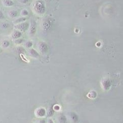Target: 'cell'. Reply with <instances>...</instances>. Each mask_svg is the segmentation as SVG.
<instances>
[{
	"label": "cell",
	"instance_id": "cell-7",
	"mask_svg": "<svg viewBox=\"0 0 123 123\" xmlns=\"http://www.w3.org/2000/svg\"><path fill=\"white\" fill-rule=\"evenodd\" d=\"M22 36V33L21 31L18 30H15L12 34V37L14 40H17L20 39V37Z\"/></svg>",
	"mask_w": 123,
	"mask_h": 123
},
{
	"label": "cell",
	"instance_id": "cell-9",
	"mask_svg": "<svg viewBox=\"0 0 123 123\" xmlns=\"http://www.w3.org/2000/svg\"><path fill=\"white\" fill-rule=\"evenodd\" d=\"M69 116H70V119L71 122L73 123H77L78 121V116L75 112H71L70 115H69Z\"/></svg>",
	"mask_w": 123,
	"mask_h": 123
},
{
	"label": "cell",
	"instance_id": "cell-25",
	"mask_svg": "<svg viewBox=\"0 0 123 123\" xmlns=\"http://www.w3.org/2000/svg\"><path fill=\"white\" fill-rule=\"evenodd\" d=\"M40 123H46V121L44 119H42L40 121Z\"/></svg>",
	"mask_w": 123,
	"mask_h": 123
},
{
	"label": "cell",
	"instance_id": "cell-19",
	"mask_svg": "<svg viewBox=\"0 0 123 123\" xmlns=\"http://www.w3.org/2000/svg\"><path fill=\"white\" fill-rule=\"evenodd\" d=\"M28 15V12L26 9H24V10H22L21 12V15L22 17H26Z\"/></svg>",
	"mask_w": 123,
	"mask_h": 123
},
{
	"label": "cell",
	"instance_id": "cell-17",
	"mask_svg": "<svg viewBox=\"0 0 123 123\" xmlns=\"http://www.w3.org/2000/svg\"><path fill=\"white\" fill-rule=\"evenodd\" d=\"M10 46V42L7 40H4L2 42V47L3 48H7Z\"/></svg>",
	"mask_w": 123,
	"mask_h": 123
},
{
	"label": "cell",
	"instance_id": "cell-15",
	"mask_svg": "<svg viewBox=\"0 0 123 123\" xmlns=\"http://www.w3.org/2000/svg\"><path fill=\"white\" fill-rule=\"evenodd\" d=\"M42 26H43V30H48L50 26V22L48 20H45L43 22V24H42Z\"/></svg>",
	"mask_w": 123,
	"mask_h": 123
},
{
	"label": "cell",
	"instance_id": "cell-5",
	"mask_svg": "<svg viewBox=\"0 0 123 123\" xmlns=\"http://www.w3.org/2000/svg\"><path fill=\"white\" fill-rule=\"evenodd\" d=\"M37 32V24L36 22L33 20L31 21L29 28V33L31 36H33Z\"/></svg>",
	"mask_w": 123,
	"mask_h": 123
},
{
	"label": "cell",
	"instance_id": "cell-14",
	"mask_svg": "<svg viewBox=\"0 0 123 123\" xmlns=\"http://www.w3.org/2000/svg\"><path fill=\"white\" fill-rule=\"evenodd\" d=\"M58 122L59 123H67V118L65 116L63 115L60 116L58 118Z\"/></svg>",
	"mask_w": 123,
	"mask_h": 123
},
{
	"label": "cell",
	"instance_id": "cell-3",
	"mask_svg": "<svg viewBox=\"0 0 123 123\" xmlns=\"http://www.w3.org/2000/svg\"><path fill=\"white\" fill-rule=\"evenodd\" d=\"M37 48H38L40 52L43 54H46L48 52V46L45 42H43V41H41V42H39L38 44H37Z\"/></svg>",
	"mask_w": 123,
	"mask_h": 123
},
{
	"label": "cell",
	"instance_id": "cell-22",
	"mask_svg": "<svg viewBox=\"0 0 123 123\" xmlns=\"http://www.w3.org/2000/svg\"><path fill=\"white\" fill-rule=\"evenodd\" d=\"M4 18V15L3 14L2 11L0 10V19H3Z\"/></svg>",
	"mask_w": 123,
	"mask_h": 123
},
{
	"label": "cell",
	"instance_id": "cell-21",
	"mask_svg": "<svg viewBox=\"0 0 123 123\" xmlns=\"http://www.w3.org/2000/svg\"><path fill=\"white\" fill-rule=\"evenodd\" d=\"M24 40L23 39H17V40H15V43L16 44H21L23 42Z\"/></svg>",
	"mask_w": 123,
	"mask_h": 123
},
{
	"label": "cell",
	"instance_id": "cell-12",
	"mask_svg": "<svg viewBox=\"0 0 123 123\" xmlns=\"http://www.w3.org/2000/svg\"><path fill=\"white\" fill-rule=\"evenodd\" d=\"M3 4L6 7H11L14 5V3L12 0H3Z\"/></svg>",
	"mask_w": 123,
	"mask_h": 123
},
{
	"label": "cell",
	"instance_id": "cell-13",
	"mask_svg": "<svg viewBox=\"0 0 123 123\" xmlns=\"http://www.w3.org/2000/svg\"><path fill=\"white\" fill-rule=\"evenodd\" d=\"M8 15L9 17L12 18H16L18 16V12L14 10H10L8 12Z\"/></svg>",
	"mask_w": 123,
	"mask_h": 123
},
{
	"label": "cell",
	"instance_id": "cell-16",
	"mask_svg": "<svg viewBox=\"0 0 123 123\" xmlns=\"http://www.w3.org/2000/svg\"><path fill=\"white\" fill-rule=\"evenodd\" d=\"M54 109H53V108L51 107V108H50L48 109V111L47 112V113L46 115H47V116H48V117H50V116H52L53 115H54Z\"/></svg>",
	"mask_w": 123,
	"mask_h": 123
},
{
	"label": "cell",
	"instance_id": "cell-11",
	"mask_svg": "<svg viewBox=\"0 0 123 123\" xmlns=\"http://www.w3.org/2000/svg\"><path fill=\"white\" fill-rule=\"evenodd\" d=\"M87 97L90 99H95L97 97V93L95 91H91L87 94Z\"/></svg>",
	"mask_w": 123,
	"mask_h": 123
},
{
	"label": "cell",
	"instance_id": "cell-1",
	"mask_svg": "<svg viewBox=\"0 0 123 123\" xmlns=\"http://www.w3.org/2000/svg\"><path fill=\"white\" fill-rule=\"evenodd\" d=\"M34 11L37 14H43L45 12L44 3L42 0H37L33 5Z\"/></svg>",
	"mask_w": 123,
	"mask_h": 123
},
{
	"label": "cell",
	"instance_id": "cell-8",
	"mask_svg": "<svg viewBox=\"0 0 123 123\" xmlns=\"http://www.w3.org/2000/svg\"><path fill=\"white\" fill-rule=\"evenodd\" d=\"M29 54L31 57H32L34 58H37L39 57L40 54L35 49L33 48H31L29 51Z\"/></svg>",
	"mask_w": 123,
	"mask_h": 123
},
{
	"label": "cell",
	"instance_id": "cell-18",
	"mask_svg": "<svg viewBox=\"0 0 123 123\" xmlns=\"http://www.w3.org/2000/svg\"><path fill=\"white\" fill-rule=\"evenodd\" d=\"M1 28L3 30H6L9 27H10V24L6 22H3L1 23Z\"/></svg>",
	"mask_w": 123,
	"mask_h": 123
},
{
	"label": "cell",
	"instance_id": "cell-2",
	"mask_svg": "<svg viewBox=\"0 0 123 123\" xmlns=\"http://www.w3.org/2000/svg\"><path fill=\"white\" fill-rule=\"evenodd\" d=\"M30 24L28 22H23L19 24H15L14 28L15 30H18L21 32H26L30 28Z\"/></svg>",
	"mask_w": 123,
	"mask_h": 123
},
{
	"label": "cell",
	"instance_id": "cell-23",
	"mask_svg": "<svg viewBox=\"0 0 123 123\" xmlns=\"http://www.w3.org/2000/svg\"><path fill=\"white\" fill-rule=\"evenodd\" d=\"M20 2L22 4H26L28 2V0H20Z\"/></svg>",
	"mask_w": 123,
	"mask_h": 123
},
{
	"label": "cell",
	"instance_id": "cell-20",
	"mask_svg": "<svg viewBox=\"0 0 123 123\" xmlns=\"http://www.w3.org/2000/svg\"><path fill=\"white\" fill-rule=\"evenodd\" d=\"M33 45V43L31 41H27L26 43V46L28 48H30Z\"/></svg>",
	"mask_w": 123,
	"mask_h": 123
},
{
	"label": "cell",
	"instance_id": "cell-24",
	"mask_svg": "<svg viewBox=\"0 0 123 123\" xmlns=\"http://www.w3.org/2000/svg\"><path fill=\"white\" fill-rule=\"evenodd\" d=\"M47 123H54V122L53 121V120L52 119H48V121H47Z\"/></svg>",
	"mask_w": 123,
	"mask_h": 123
},
{
	"label": "cell",
	"instance_id": "cell-10",
	"mask_svg": "<svg viewBox=\"0 0 123 123\" xmlns=\"http://www.w3.org/2000/svg\"><path fill=\"white\" fill-rule=\"evenodd\" d=\"M27 19V18L26 17H21L19 18H18L13 21V23L15 24H17L20 23L22 22H25Z\"/></svg>",
	"mask_w": 123,
	"mask_h": 123
},
{
	"label": "cell",
	"instance_id": "cell-4",
	"mask_svg": "<svg viewBox=\"0 0 123 123\" xmlns=\"http://www.w3.org/2000/svg\"><path fill=\"white\" fill-rule=\"evenodd\" d=\"M112 86V83L110 80L108 78H104V79L102 80L101 82V86L103 89L105 90H108Z\"/></svg>",
	"mask_w": 123,
	"mask_h": 123
},
{
	"label": "cell",
	"instance_id": "cell-6",
	"mask_svg": "<svg viewBox=\"0 0 123 123\" xmlns=\"http://www.w3.org/2000/svg\"><path fill=\"white\" fill-rule=\"evenodd\" d=\"M46 113L47 112L43 108H37L36 110V115H37V116H39V117H43V116H46Z\"/></svg>",
	"mask_w": 123,
	"mask_h": 123
}]
</instances>
